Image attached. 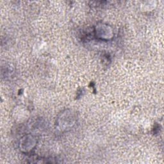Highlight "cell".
Segmentation results:
<instances>
[{"mask_svg": "<svg viewBox=\"0 0 164 164\" xmlns=\"http://www.w3.org/2000/svg\"><path fill=\"white\" fill-rule=\"evenodd\" d=\"M23 143H26V144H25V146L22 147L23 149H25V151H28L30 149H32V148L33 147V138L32 137H26V139L25 140V141Z\"/></svg>", "mask_w": 164, "mask_h": 164, "instance_id": "6da1fadb", "label": "cell"}]
</instances>
